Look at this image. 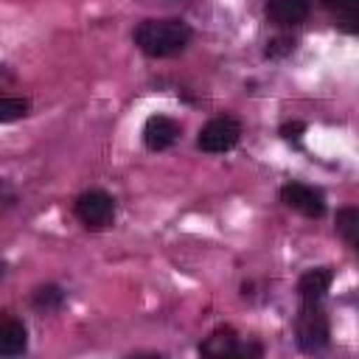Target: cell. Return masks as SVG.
Returning <instances> with one entry per match:
<instances>
[{"label":"cell","mask_w":359,"mask_h":359,"mask_svg":"<svg viewBox=\"0 0 359 359\" xmlns=\"http://www.w3.org/2000/svg\"><path fill=\"white\" fill-rule=\"evenodd\" d=\"M331 278H334V275H331L328 266H317V269L303 272L300 280H297V292H300V297H303V300H320V297L328 292Z\"/></svg>","instance_id":"8"},{"label":"cell","mask_w":359,"mask_h":359,"mask_svg":"<svg viewBox=\"0 0 359 359\" xmlns=\"http://www.w3.org/2000/svg\"><path fill=\"white\" fill-rule=\"evenodd\" d=\"M328 317L317 306V300H303V309L297 314V345L309 353L328 345Z\"/></svg>","instance_id":"2"},{"label":"cell","mask_w":359,"mask_h":359,"mask_svg":"<svg viewBox=\"0 0 359 359\" xmlns=\"http://www.w3.org/2000/svg\"><path fill=\"white\" fill-rule=\"evenodd\" d=\"M62 300H65V294H62V289L53 286V283L36 286V289H34V297H31L34 309H39V311H56V309L62 306Z\"/></svg>","instance_id":"11"},{"label":"cell","mask_w":359,"mask_h":359,"mask_svg":"<svg viewBox=\"0 0 359 359\" xmlns=\"http://www.w3.org/2000/svg\"><path fill=\"white\" fill-rule=\"evenodd\" d=\"M202 353L208 356H233L238 353V337L233 328H216L205 342H202Z\"/></svg>","instance_id":"10"},{"label":"cell","mask_w":359,"mask_h":359,"mask_svg":"<svg viewBox=\"0 0 359 359\" xmlns=\"http://www.w3.org/2000/svg\"><path fill=\"white\" fill-rule=\"evenodd\" d=\"M339 28H345L351 34H359V8H353L348 14H339Z\"/></svg>","instance_id":"16"},{"label":"cell","mask_w":359,"mask_h":359,"mask_svg":"<svg viewBox=\"0 0 359 359\" xmlns=\"http://www.w3.org/2000/svg\"><path fill=\"white\" fill-rule=\"evenodd\" d=\"M28 109H31V101L28 98H3L0 101V121L3 123H11V121L28 115Z\"/></svg>","instance_id":"13"},{"label":"cell","mask_w":359,"mask_h":359,"mask_svg":"<svg viewBox=\"0 0 359 359\" xmlns=\"http://www.w3.org/2000/svg\"><path fill=\"white\" fill-rule=\"evenodd\" d=\"M241 137V123L230 115H219V118H210L202 129H199V137H196V146L202 151H210V154H219V151H227L238 143Z\"/></svg>","instance_id":"3"},{"label":"cell","mask_w":359,"mask_h":359,"mask_svg":"<svg viewBox=\"0 0 359 359\" xmlns=\"http://www.w3.org/2000/svg\"><path fill=\"white\" fill-rule=\"evenodd\" d=\"M180 137V126L177 121L165 118V115H151L143 126V143L151 149V151H163L168 149L174 140Z\"/></svg>","instance_id":"6"},{"label":"cell","mask_w":359,"mask_h":359,"mask_svg":"<svg viewBox=\"0 0 359 359\" xmlns=\"http://www.w3.org/2000/svg\"><path fill=\"white\" fill-rule=\"evenodd\" d=\"M76 216L81 224L93 227V230H101L112 222L115 216V202L109 194L104 191H84L79 199H76Z\"/></svg>","instance_id":"4"},{"label":"cell","mask_w":359,"mask_h":359,"mask_svg":"<svg viewBox=\"0 0 359 359\" xmlns=\"http://www.w3.org/2000/svg\"><path fill=\"white\" fill-rule=\"evenodd\" d=\"M191 39V28L180 20H146L135 28V42L146 56L163 59L180 53Z\"/></svg>","instance_id":"1"},{"label":"cell","mask_w":359,"mask_h":359,"mask_svg":"<svg viewBox=\"0 0 359 359\" xmlns=\"http://www.w3.org/2000/svg\"><path fill=\"white\" fill-rule=\"evenodd\" d=\"M292 48H294V42H292V39H275V42H269V45H266V56H278L280 50L286 53V50H292Z\"/></svg>","instance_id":"17"},{"label":"cell","mask_w":359,"mask_h":359,"mask_svg":"<svg viewBox=\"0 0 359 359\" xmlns=\"http://www.w3.org/2000/svg\"><path fill=\"white\" fill-rule=\"evenodd\" d=\"M28 345V331L20 320H6L0 325V353L3 356H20Z\"/></svg>","instance_id":"9"},{"label":"cell","mask_w":359,"mask_h":359,"mask_svg":"<svg viewBox=\"0 0 359 359\" xmlns=\"http://www.w3.org/2000/svg\"><path fill=\"white\" fill-rule=\"evenodd\" d=\"M266 17L275 25H297L309 17V0H266Z\"/></svg>","instance_id":"7"},{"label":"cell","mask_w":359,"mask_h":359,"mask_svg":"<svg viewBox=\"0 0 359 359\" xmlns=\"http://www.w3.org/2000/svg\"><path fill=\"white\" fill-rule=\"evenodd\" d=\"M280 199H283L292 210H297V213H303V216H309V219H320V216L325 213V199H323V194H320L317 188H311V185H303V182H289V185H283V188H280Z\"/></svg>","instance_id":"5"},{"label":"cell","mask_w":359,"mask_h":359,"mask_svg":"<svg viewBox=\"0 0 359 359\" xmlns=\"http://www.w3.org/2000/svg\"><path fill=\"white\" fill-rule=\"evenodd\" d=\"M323 6L337 11V14H348V11L359 8V0H323Z\"/></svg>","instance_id":"15"},{"label":"cell","mask_w":359,"mask_h":359,"mask_svg":"<svg viewBox=\"0 0 359 359\" xmlns=\"http://www.w3.org/2000/svg\"><path fill=\"white\" fill-rule=\"evenodd\" d=\"M303 132H306V123H300V121H292V123H283V126H280L283 140H292V143H297Z\"/></svg>","instance_id":"14"},{"label":"cell","mask_w":359,"mask_h":359,"mask_svg":"<svg viewBox=\"0 0 359 359\" xmlns=\"http://www.w3.org/2000/svg\"><path fill=\"white\" fill-rule=\"evenodd\" d=\"M337 230L342 238H348L353 247L359 244V208H345L337 213Z\"/></svg>","instance_id":"12"},{"label":"cell","mask_w":359,"mask_h":359,"mask_svg":"<svg viewBox=\"0 0 359 359\" xmlns=\"http://www.w3.org/2000/svg\"><path fill=\"white\" fill-rule=\"evenodd\" d=\"M356 250H359V244H356Z\"/></svg>","instance_id":"18"}]
</instances>
